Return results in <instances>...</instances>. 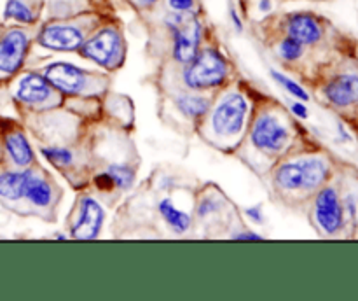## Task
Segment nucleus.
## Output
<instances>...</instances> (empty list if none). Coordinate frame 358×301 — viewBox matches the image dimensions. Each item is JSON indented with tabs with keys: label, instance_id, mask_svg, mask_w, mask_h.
Here are the masks:
<instances>
[{
	"label": "nucleus",
	"instance_id": "ddd939ff",
	"mask_svg": "<svg viewBox=\"0 0 358 301\" xmlns=\"http://www.w3.org/2000/svg\"><path fill=\"white\" fill-rule=\"evenodd\" d=\"M105 212L100 203L94 198H83L79 203V210L73 219L70 233L73 238L80 240H93L100 234L101 226H103Z\"/></svg>",
	"mask_w": 358,
	"mask_h": 301
},
{
	"label": "nucleus",
	"instance_id": "f257e3e1",
	"mask_svg": "<svg viewBox=\"0 0 358 301\" xmlns=\"http://www.w3.org/2000/svg\"><path fill=\"white\" fill-rule=\"evenodd\" d=\"M334 177V164L324 154L287 161L276 168L273 181L282 191L313 195Z\"/></svg>",
	"mask_w": 358,
	"mask_h": 301
},
{
	"label": "nucleus",
	"instance_id": "aec40b11",
	"mask_svg": "<svg viewBox=\"0 0 358 301\" xmlns=\"http://www.w3.org/2000/svg\"><path fill=\"white\" fill-rule=\"evenodd\" d=\"M24 198L35 206H49L52 202V186L45 181L44 177H38L34 172L28 177L27 186H24Z\"/></svg>",
	"mask_w": 358,
	"mask_h": 301
},
{
	"label": "nucleus",
	"instance_id": "39448f33",
	"mask_svg": "<svg viewBox=\"0 0 358 301\" xmlns=\"http://www.w3.org/2000/svg\"><path fill=\"white\" fill-rule=\"evenodd\" d=\"M79 55L105 69H117L124 58V37L121 28L114 23L101 24L87 35L79 48Z\"/></svg>",
	"mask_w": 358,
	"mask_h": 301
},
{
	"label": "nucleus",
	"instance_id": "9d476101",
	"mask_svg": "<svg viewBox=\"0 0 358 301\" xmlns=\"http://www.w3.org/2000/svg\"><path fill=\"white\" fill-rule=\"evenodd\" d=\"M252 144L264 153L276 154L287 147L290 132L278 118L271 114H262L255 119L250 133Z\"/></svg>",
	"mask_w": 358,
	"mask_h": 301
},
{
	"label": "nucleus",
	"instance_id": "4be33fe9",
	"mask_svg": "<svg viewBox=\"0 0 358 301\" xmlns=\"http://www.w3.org/2000/svg\"><path fill=\"white\" fill-rule=\"evenodd\" d=\"M304 49L306 48H304L301 42H297L296 38L289 37V35H283L282 41L278 42V48H276V51H278L280 58L285 59V62H289V63H294V62H299V59H303Z\"/></svg>",
	"mask_w": 358,
	"mask_h": 301
},
{
	"label": "nucleus",
	"instance_id": "6e6552de",
	"mask_svg": "<svg viewBox=\"0 0 358 301\" xmlns=\"http://www.w3.org/2000/svg\"><path fill=\"white\" fill-rule=\"evenodd\" d=\"M248 104L245 97L236 91L226 93L213 107L212 126L217 135L234 136L241 133L247 122Z\"/></svg>",
	"mask_w": 358,
	"mask_h": 301
},
{
	"label": "nucleus",
	"instance_id": "dca6fc26",
	"mask_svg": "<svg viewBox=\"0 0 358 301\" xmlns=\"http://www.w3.org/2000/svg\"><path fill=\"white\" fill-rule=\"evenodd\" d=\"M3 147H6L7 154L13 160V163L20 168H27L34 163L35 156L31 150L30 142L24 136L23 132H9L3 139Z\"/></svg>",
	"mask_w": 358,
	"mask_h": 301
},
{
	"label": "nucleus",
	"instance_id": "7ed1b4c3",
	"mask_svg": "<svg viewBox=\"0 0 358 301\" xmlns=\"http://www.w3.org/2000/svg\"><path fill=\"white\" fill-rule=\"evenodd\" d=\"M334 177L315 192L311 217H313L317 231L324 237H352L348 220H346L341 184L334 182Z\"/></svg>",
	"mask_w": 358,
	"mask_h": 301
},
{
	"label": "nucleus",
	"instance_id": "423d86ee",
	"mask_svg": "<svg viewBox=\"0 0 358 301\" xmlns=\"http://www.w3.org/2000/svg\"><path fill=\"white\" fill-rule=\"evenodd\" d=\"M91 16L69 18V20H51L41 27L37 42L52 51H76L87 38V27L93 23Z\"/></svg>",
	"mask_w": 358,
	"mask_h": 301
},
{
	"label": "nucleus",
	"instance_id": "2eb2a0df",
	"mask_svg": "<svg viewBox=\"0 0 358 301\" xmlns=\"http://www.w3.org/2000/svg\"><path fill=\"white\" fill-rule=\"evenodd\" d=\"M44 0H7L3 6V20L24 27H34L41 20Z\"/></svg>",
	"mask_w": 358,
	"mask_h": 301
},
{
	"label": "nucleus",
	"instance_id": "1a4fd4ad",
	"mask_svg": "<svg viewBox=\"0 0 358 301\" xmlns=\"http://www.w3.org/2000/svg\"><path fill=\"white\" fill-rule=\"evenodd\" d=\"M30 49V34L21 27L0 31V74L13 76L23 65Z\"/></svg>",
	"mask_w": 358,
	"mask_h": 301
},
{
	"label": "nucleus",
	"instance_id": "0eeeda50",
	"mask_svg": "<svg viewBox=\"0 0 358 301\" xmlns=\"http://www.w3.org/2000/svg\"><path fill=\"white\" fill-rule=\"evenodd\" d=\"M283 31L301 42L304 48H310V46L322 44L327 35L334 31V28L320 14L310 13V10H296L283 16Z\"/></svg>",
	"mask_w": 358,
	"mask_h": 301
},
{
	"label": "nucleus",
	"instance_id": "6ab92c4d",
	"mask_svg": "<svg viewBox=\"0 0 358 301\" xmlns=\"http://www.w3.org/2000/svg\"><path fill=\"white\" fill-rule=\"evenodd\" d=\"M157 210H159V216L163 217L164 223L175 231V233H185L191 227V216L184 210L178 209L170 198H163L157 203Z\"/></svg>",
	"mask_w": 358,
	"mask_h": 301
},
{
	"label": "nucleus",
	"instance_id": "7c9ffc66",
	"mask_svg": "<svg viewBox=\"0 0 358 301\" xmlns=\"http://www.w3.org/2000/svg\"><path fill=\"white\" fill-rule=\"evenodd\" d=\"M290 108H292V112L297 115V118L306 119L308 114H310V112H308L306 105L301 104V102H292V104H290Z\"/></svg>",
	"mask_w": 358,
	"mask_h": 301
},
{
	"label": "nucleus",
	"instance_id": "f03ea898",
	"mask_svg": "<svg viewBox=\"0 0 358 301\" xmlns=\"http://www.w3.org/2000/svg\"><path fill=\"white\" fill-rule=\"evenodd\" d=\"M325 105L345 119L352 118L358 108V58L357 55H343L341 59L329 66L320 88Z\"/></svg>",
	"mask_w": 358,
	"mask_h": 301
},
{
	"label": "nucleus",
	"instance_id": "412c9836",
	"mask_svg": "<svg viewBox=\"0 0 358 301\" xmlns=\"http://www.w3.org/2000/svg\"><path fill=\"white\" fill-rule=\"evenodd\" d=\"M136 177V172L135 168L129 167L126 163H112L108 164L105 174H101V181L107 182V186L110 184L112 188H117V189H129L135 182Z\"/></svg>",
	"mask_w": 358,
	"mask_h": 301
},
{
	"label": "nucleus",
	"instance_id": "c756f323",
	"mask_svg": "<svg viewBox=\"0 0 358 301\" xmlns=\"http://www.w3.org/2000/svg\"><path fill=\"white\" fill-rule=\"evenodd\" d=\"M229 18H231V23H233V27L236 28V31L243 30V21H241L240 14H238L236 6H233V4L229 6Z\"/></svg>",
	"mask_w": 358,
	"mask_h": 301
},
{
	"label": "nucleus",
	"instance_id": "9b49d317",
	"mask_svg": "<svg viewBox=\"0 0 358 301\" xmlns=\"http://www.w3.org/2000/svg\"><path fill=\"white\" fill-rule=\"evenodd\" d=\"M203 38V23L199 20L198 13L191 14L189 20L182 24L180 28H177L175 31H171V41H173V52L175 62L185 63L191 62L199 51V46H201Z\"/></svg>",
	"mask_w": 358,
	"mask_h": 301
},
{
	"label": "nucleus",
	"instance_id": "cd10ccee",
	"mask_svg": "<svg viewBox=\"0 0 358 301\" xmlns=\"http://www.w3.org/2000/svg\"><path fill=\"white\" fill-rule=\"evenodd\" d=\"M161 0H128L129 6L135 10H150L159 4Z\"/></svg>",
	"mask_w": 358,
	"mask_h": 301
},
{
	"label": "nucleus",
	"instance_id": "2f4dec72",
	"mask_svg": "<svg viewBox=\"0 0 358 301\" xmlns=\"http://www.w3.org/2000/svg\"><path fill=\"white\" fill-rule=\"evenodd\" d=\"M346 121H350V125H352V130H353V132H355V135H357V139H358V108H357L355 112H353L352 118H348V119H346Z\"/></svg>",
	"mask_w": 358,
	"mask_h": 301
},
{
	"label": "nucleus",
	"instance_id": "a878e982",
	"mask_svg": "<svg viewBox=\"0 0 358 301\" xmlns=\"http://www.w3.org/2000/svg\"><path fill=\"white\" fill-rule=\"evenodd\" d=\"M220 209V203L219 200L212 198V196H206V198H203L201 202L198 203V209H196V214H198L199 217H210L212 214H215L217 210Z\"/></svg>",
	"mask_w": 358,
	"mask_h": 301
},
{
	"label": "nucleus",
	"instance_id": "bb28decb",
	"mask_svg": "<svg viewBox=\"0 0 358 301\" xmlns=\"http://www.w3.org/2000/svg\"><path fill=\"white\" fill-rule=\"evenodd\" d=\"M245 216H247L248 219H250L252 223H255V224H262L266 220L264 209H262V205L247 206V209H245Z\"/></svg>",
	"mask_w": 358,
	"mask_h": 301
},
{
	"label": "nucleus",
	"instance_id": "f3484780",
	"mask_svg": "<svg viewBox=\"0 0 358 301\" xmlns=\"http://www.w3.org/2000/svg\"><path fill=\"white\" fill-rule=\"evenodd\" d=\"M31 170L21 172H3L0 174V198L17 202L24 198V186H27L28 177Z\"/></svg>",
	"mask_w": 358,
	"mask_h": 301
},
{
	"label": "nucleus",
	"instance_id": "5701e85b",
	"mask_svg": "<svg viewBox=\"0 0 358 301\" xmlns=\"http://www.w3.org/2000/svg\"><path fill=\"white\" fill-rule=\"evenodd\" d=\"M42 154L49 163L58 168H66L73 164V153L66 147H42Z\"/></svg>",
	"mask_w": 358,
	"mask_h": 301
},
{
	"label": "nucleus",
	"instance_id": "393cba45",
	"mask_svg": "<svg viewBox=\"0 0 358 301\" xmlns=\"http://www.w3.org/2000/svg\"><path fill=\"white\" fill-rule=\"evenodd\" d=\"M166 6L170 10L175 13H184V14H192L198 13V0H166Z\"/></svg>",
	"mask_w": 358,
	"mask_h": 301
},
{
	"label": "nucleus",
	"instance_id": "f8f14e48",
	"mask_svg": "<svg viewBox=\"0 0 358 301\" xmlns=\"http://www.w3.org/2000/svg\"><path fill=\"white\" fill-rule=\"evenodd\" d=\"M44 77L55 90L66 94H77L86 90L91 74L66 62H56L45 69Z\"/></svg>",
	"mask_w": 358,
	"mask_h": 301
},
{
	"label": "nucleus",
	"instance_id": "4468645a",
	"mask_svg": "<svg viewBox=\"0 0 358 301\" xmlns=\"http://www.w3.org/2000/svg\"><path fill=\"white\" fill-rule=\"evenodd\" d=\"M55 88L41 74H27L17 80L14 97L24 105H44L51 102Z\"/></svg>",
	"mask_w": 358,
	"mask_h": 301
},
{
	"label": "nucleus",
	"instance_id": "20e7f679",
	"mask_svg": "<svg viewBox=\"0 0 358 301\" xmlns=\"http://www.w3.org/2000/svg\"><path fill=\"white\" fill-rule=\"evenodd\" d=\"M229 76V63L217 48H199L198 55L185 63L182 80L191 91H208L222 86Z\"/></svg>",
	"mask_w": 358,
	"mask_h": 301
},
{
	"label": "nucleus",
	"instance_id": "473e14b6",
	"mask_svg": "<svg viewBox=\"0 0 358 301\" xmlns=\"http://www.w3.org/2000/svg\"><path fill=\"white\" fill-rule=\"evenodd\" d=\"M273 7V0H259V10L261 13H269Z\"/></svg>",
	"mask_w": 358,
	"mask_h": 301
},
{
	"label": "nucleus",
	"instance_id": "a211bd4d",
	"mask_svg": "<svg viewBox=\"0 0 358 301\" xmlns=\"http://www.w3.org/2000/svg\"><path fill=\"white\" fill-rule=\"evenodd\" d=\"M175 107L187 119H201L210 111V100L199 93H178L175 97Z\"/></svg>",
	"mask_w": 358,
	"mask_h": 301
},
{
	"label": "nucleus",
	"instance_id": "b1692460",
	"mask_svg": "<svg viewBox=\"0 0 358 301\" xmlns=\"http://www.w3.org/2000/svg\"><path fill=\"white\" fill-rule=\"evenodd\" d=\"M271 77L280 84V86L283 88V90L287 91V93H290L292 97H296L297 100H303V102L310 100V94L306 93V90H304L301 84H297L296 80L290 79V77L283 76L282 72H276V70H271Z\"/></svg>",
	"mask_w": 358,
	"mask_h": 301
},
{
	"label": "nucleus",
	"instance_id": "c85d7f7f",
	"mask_svg": "<svg viewBox=\"0 0 358 301\" xmlns=\"http://www.w3.org/2000/svg\"><path fill=\"white\" fill-rule=\"evenodd\" d=\"M233 238L234 240H250V241H261V240H264V237H262V234H259V233H255V231H241V233H236V234H233Z\"/></svg>",
	"mask_w": 358,
	"mask_h": 301
}]
</instances>
